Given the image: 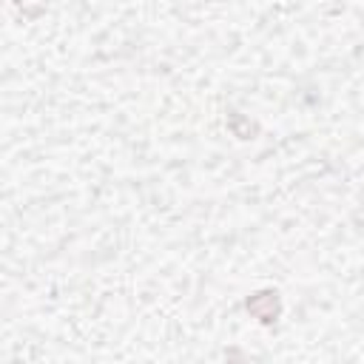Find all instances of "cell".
I'll return each mask as SVG.
<instances>
[{"mask_svg":"<svg viewBox=\"0 0 364 364\" xmlns=\"http://www.w3.org/2000/svg\"><path fill=\"white\" fill-rule=\"evenodd\" d=\"M247 310H250L259 321L270 324V321H276V316H279V296H276V293H256V296L247 299Z\"/></svg>","mask_w":364,"mask_h":364,"instance_id":"cell-1","label":"cell"}]
</instances>
